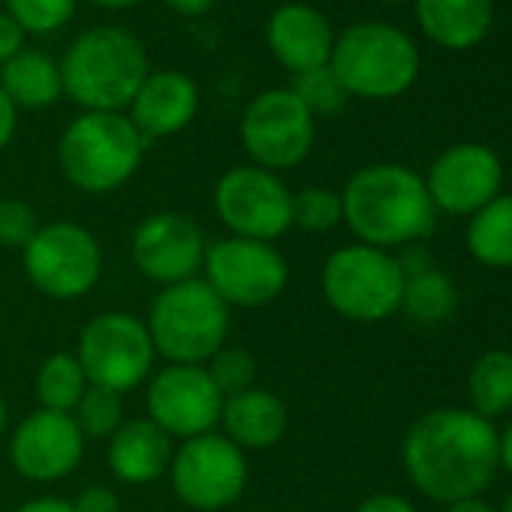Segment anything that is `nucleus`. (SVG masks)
<instances>
[{
    "instance_id": "4468645a",
    "label": "nucleus",
    "mask_w": 512,
    "mask_h": 512,
    "mask_svg": "<svg viewBox=\"0 0 512 512\" xmlns=\"http://www.w3.org/2000/svg\"><path fill=\"white\" fill-rule=\"evenodd\" d=\"M148 419L172 440H190L220 425L223 395L205 365H166L148 380Z\"/></svg>"
},
{
    "instance_id": "393cba45",
    "label": "nucleus",
    "mask_w": 512,
    "mask_h": 512,
    "mask_svg": "<svg viewBox=\"0 0 512 512\" xmlns=\"http://www.w3.org/2000/svg\"><path fill=\"white\" fill-rule=\"evenodd\" d=\"M467 398H470V410L488 422L512 410V353L509 350H488L473 362L470 377H467Z\"/></svg>"
},
{
    "instance_id": "9b49d317",
    "label": "nucleus",
    "mask_w": 512,
    "mask_h": 512,
    "mask_svg": "<svg viewBox=\"0 0 512 512\" xmlns=\"http://www.w3.org/2000/svg\"><path fill=\"white\" fill-rule=\"evenodd\" d=\"M238 133L253 166L281 172L299 166L311 154L317 118L290 88H269L247 103Z\"/></svg>"
},
{
    "instance_id": "c756f323",
    "label": "nucleus",
    "mask_w": 512,
    "mask_h": 512,
    "mask_svg": "<svg viewBox=\"0 0 512 512\" xmlns=\"http://www.w3.org/2000/svg\"><path fill=\"white\" fill-rule=\"evenodd\" d=\"M344 220L341 193L332 187H302L293 193V226L305 232H329Z\"/></svg>"
},
{
    "instance_id": "9d476101",
    "label": "nucleus",
    "mask_w": 512,
    "mask_h": 512,
    "mask_svg": "<svg viewBox=\"0 0 512 512\" xmlns=\"http://www.w3.org/2000/svg\"><path fill=\"white\" fill-rule=\"evenodd\" d=\"M205 284L229 308H263L275 302L290 281L287 256L272 241L226 235L205 247Z\"/></svg>"
},
{
    "instance_id": "f704fd0d",
    "label": "nucleus",
    "mask_w": 512,
    "mask_h": 512,
    "mask_svg": "<svg viewBox=\"0 0 512 512\" xmlns=\"http://www.w3.org/2000/svg\"><path fill=\"white\" fill-rule=\"evenodd\" d=\"M25 49V31L16 25L10 13L0 10V67H4L13 55Z\"/></svg>"
},
{
    "instance_id": "cd10ccee",
    "label": "nucleus",
    "mask_w": 512,
    "mask_h": 512,
    "mask_svg": "<svg viewBox=\"0 0 512 512\" xmlns=\"http://www.w3.org/2000/svg\"><path fill=\"white\" fill-rule=\"evenodd\" d=\"M70 416L79 425L85 440H109L124 425V404H121V395L88 386Z\"/></svg>"
},
{
    "instance_id": "7ed1b4c3",
    "label": "nucleus",
    "mask_w": 512,
    "mask_h": 512,
    "mask_svg": "<svg viewBox=\"0 0 512 512\" xmlns=\"http://www.w3.org/2000/svg\"><path fill=\"white\" fill-rule=\"evenodd\" d=\"M58 64L64 97L85 112H124L151 73L139 37L115 25L79 34Z\"/></svg>"
},
{
    "instance_id": "412c9836",
    "label": "nucleus",
    "mask_w": 512,
    "mask_h": 512,
    "mask_svg": "<svg viewBox=\"0 0 512 512\" xmlns=\"http://www.w3.org/2000/svg\"><path fill=\"white\" fill-rule=\"evenodd\" d=\"M290 425L287 404L260 386H250L238 395L223 398L220 428L238 449H272L284 440Z\"/></svg>"
},
{
    "instance_id": "aec40b11",
    "label": "nucleus",
    "mask_w": 512,
    "mask_h": 512,
    "mask_svg": "<svg viewBox=\"0 0 512 512\" xmlns=\"http://www.w3.org/2000/svg\"><path fill=\"white\" fill-rule=\"evenodd\" d=\"M172 437L157 428L148 416L124 419V425L109 437L106 461L118 482L148 485L169 473L172 464Z\"/></svg>"
},
{
    "instance_id": "473e14b6",
    "label": "nucleus",
    "mask_w": 512,
    "mask_h": 512,
    "mask_svg": "<svg viewBox=\"0 0 512 512\" xmlns=\"http://www.w3.org/2000/svg\"><path fill=\"white\" fill-rule=\"evenodd\" d=\"M40 217L37 211L16 199V196H4L0 199V247H7V250H25L28 241L37 235L40 229Z\"/></svg>"
},
{
    "instance_id": "bb28decb",
    "label": "nucleus",
    "mask_w": 512,
    "mask_h": 512,
    "mask_svg": "<svg viewBox=\"0 0 512 512\" xmlns=\"http://www.w3.org/2000/svg\"><path fill=\"white\" fill-rule=\"evenodd\" d=\"M88 377L76 359V353H52L40 371H37V401L43 410H55V413H73V407L82 401L85 389H88Z\"/></svg>"
},
{
    "instance_id": "a19ab883",
    "label": "nucleus",
    "mask_w": 512,
    "mask_h": 512,
    "mask_svg": "<svg viewBox=\"0 0 512 512\" xmlns=\"http://www.w3.org/2000/svg\"><path fill=\"white\" fill-rule=\"evenodd\" d=\"M446 512H497V509L482 497H464V500L446 503Z\"/></svg>"
},
{
    "instance_id": "c9c22d12",
    "label": "nucleus",
    "mask_w": 512,
    "mask_h": 512,
    "mask_svg": "<svg viewBox=\"0 0 512 512\" xmlns=\"http://www.w3.org/2000/svg\"><path fill=\"white\" fill-rule=\"evenodd\" d=\"M356 512H416V506L401 497V494H392V491H380V494H371L365 497Z\"/></svg>"
},
{
    "instance_id": "58836bf2",
    "label": "nucleus",
    "mask_w": 512,
    "mask_h": 512,
    "mask_svg": "<svg viewBox=\"0 0 512 512\" xmlns=\"http://www.w3.org/2000/svg\"><path fill=\"white\" fill-rule=\"evenodd\" d=\"M163 4L172 13L184 16V19H196V16H205L214 7V0H163Z\"/></svg>"
},
{
    "instance_id": "a878e982",
    "label": "nucleus",
    "mask_w": 512,
    "mask_h": 512,
    "mask_svg": "<svg viewBox=\"0 0 512 512\" xmlns=\"http://www.w3.org/2000/svg\"><path fill=\"white\" fill-rule=\"evenodd\" d=\"M458 308V290L455 284L434 266L419 275H410L404 281V296H401V311L425 326L443 323L455 314Z\"/></svg>"
},
{
    "instance_id": "c85d7f7f",
    "label": "nucleus",
    "mask_w": 512,
    "mask_h": 512,
    "mask_svg": "<svg viewBox=\"0 0 512 512\" xmlns=\"http://www.w3.org/2000/svg\"><path fill=\"white\" fill-rule=\"evenodd\" d=\"M290 91L302 100V106L314 118H335L347 109V100H350V94L344 91L332 67H317V70L293 76Z\"/></svg>"
},
{
    "instance_id": "a211bd4d",
    "label": "nucleus",
    "mask_w": 512,
    "mask_h": 512,
    "mask_svg": "<svg viewBox=\"0 0 512 512\" xmlns=\"http://www.w3.org/2000/svg\"><path fill=\"white\" fill-rule=\"evenodd\" d=\"M266 43L278 64L293 76L329 67L335 49L332 22L311 4H284L266 25Z\"/></svg>"
},
{
    "instance_id": "f8f14e48",
    "label": "nucleus",
    "mask_w": 512,
    "mask_h": 512,
    "mask_svg": "<svg viewBox=\"0 0 512 512\" xmlns=\"http://www.w3.org/2000/svg\"><path fill=\"white\" fill-rule=\"evenodd\" d=\"M214 214L229 235L275 241L293 226V190L263 166H232L214 184Z\"/></svg>"
},
{
    "instance_id": "6e6552de",
    "label": "nucleus",
    "mask_w": 512,
    "mask_h": 512,
    "mask_svg": "<svg viewBox=\"0 0 512 512\" xmlns=\"http://www.w3.org/2000/svg\"><path fill=\"white\" fill-rule=\"evenodd\" d=\"M28 281L55 302L88 296L103 278V247L76 220H52L22 250Z\"/></svg>"
},
{
    "instance_id": "37998d69",
    "label": "nucleus",
    "mask_w": 512,
    "mask_h": 512,
    "mask_svg": "<svg viewBox=\"0 0 512 512\" xmlns=\"http://www.w3.org/2000/svg\"><path fill=\"white\" fill-rule=\"evenodd\" d=\"M4 431H7V401L0 398V437H4Z\"/></svg>"
},
{
    "instance_id": "f03ea898",
    "label": "nucleus",
    "mask_w": 512,
    "mask_h": 512,
    "mask_svg": "<svg viewBox=\"0 0 512 512\" xmlns=\"http://www.w3.org/2000/svg\"><path fill=\"white\" fill-rule=\"evenodd\" d=\"M344 223L359 238L380 250L410 247L428 238L437 226V208L425 178L401 163H371L353 172L341 190Z\"/></svg>"
},
{
    "instance_id": "0eeeda50",
    "label": "nucleus",
    "mask_w": 512,
    "mask_h": 512,
    "mask_svg": "<svg viewBox=\"0 0 512 512\" xmlns=\"http://www.w3.org/2000/svg\"><path fill=\"white\" fill-rule=\"evenodd\" d=\"M404 269L398 256L371 244H347L329 253L320 275L329 308L353 323H383L401 311Z\"/></svg>"
},
{
    "instance_id": "1a4fd4ad",
    "label": "nucleus",
    "mask_w": 512,
    "mask_h": 512,
    "mask_svg": "<svg viewBox=\"0 0 512 512\" xmlns=\"http://www.w3.org/2000/svg\"><path fill=\"white\" fill-rule=\"evenodd\" d=\"M76 359L91 386L124 398L151 377L157 350L145 320L127 311H103L82 329Z\"/></svg>"
},
{
    "instance_id": "f3484780",
    "label": "nucleus",
    "mask_w": 512,
    "mask_h": 512,
    "mask_svg": "<svg viewBox=\"0 0 512 512\" xmlns=\"http://www.w3.org/2000/svg\"><path fill=\"white\" fill-rule=\"evenodd\" d=\"M85 437L70 413L34 410L10 437V461L31 482H58L85 458Z\"/></svg>"
},
{
    "instance_id": "4be33fe9",
    "label": "nucleus",
    "mask_w": 512,
    "mask_h": 512,
    "mask_svg": "<svg viewBox=\"0 0 512 512\" xmlns=\"http://www.w3.org/2000/svg\"><path fill=\"white\" fill-rule=\"evenodd\" d=\"M422 34L449 52L479 46L494 25V0H413Z\"/></svg>"
},
{
    "instance_id": "dca6fc26",
    "label": "nucleus",
    "mask_w": 512,
    "mask_h": 512,
    "mask_svg": "<svg viewBox=\"0 0 512 512\" xmlns=\"http://www.w3.org/2000/svg\"><path fill=\"white\" fill-rule=\"evenodd\" d=\"M425 187L437 211L470 217L500 196L503 163L482 142H458L437 154L425 175Z\"/></svg>"
},
{
    "instance_id": "2eb2a0df",
    "label": "nucleus",
    "mask_w": 512,
    "mask_h": 512,
    "mask_svg": "<svg viewBox=\"0 0 512 512\" xmlns=\"http://www.w3.org/2000/svg\"><path fill=\"white\" fill-rule=\"evenodd\" d=\"M205 235L181 211H154L133 229L130 256L142 278L172 287L196 278L205 260Z\"/></svg>"
},
{
    "instance_id": "20e7f679",
    "label": "nucleus",
    "mask_w": 512,
    "mask_h": 512,
    "mask_svg": "<svg viewBox=\"0 0 512 512\" xmlns=\"http://www.w3.org/2000/svg\"><path fill=\"white\" fill-rule=\"evenodd\" d=\"M145 148L148 142L124 112H82L58 142V163L76 190L100 196L136 175Z\"/></svg>"
},
{
    "instance_id": "b1692460",
    "label": "nucleus",
    "mask_w": 512,
    "mask_h": 512,
    "mask_svg": "<svg viewBox=\"0 0 512 512\" xmlns=\"http://www.w3.org/2000/svg\"><path fill=\"white\" fill-rule=\"evenodd\" d=\"M467 250L485 269H512V193H500L470 214Z\"/></svg>"
},
{
    "instance_id": "2f4dec72",
    "label": "nucleus",
    "mask_w": 512,
    "mask_h": 512,
    "mask_svg": "<svg viewBox=\"0 0 512 512\" xmlns=\"http://www.w3.org/2000/svg\"><path fill=\"white\" fill-rule=\"evenodd\" d=\"M205 371H208L211 383L217 386V392H220L223 398L250 389L253 380H256V362H253V356H250L247 350H241V347H223V350H217V353L205 362Z\"/></svg>"
},
{
    "instance_id": "f257e3e1",
    "label": "nucleus",
    "mask_w": 512,
    "mask_h": 512,
    "mask_svg": "<svg viewBox=\"0 0 512 512\" xmlns=\"http://www.w3.org/2000/svg\"><path fill=\"white\" fill-rule=\"evenodd\" d=\"M410 482L437 503L479 497L497 476V428L470 407H437L419 416L401 443Z\"/></svg>"
},
{
    "instance_id": "5701e85b",
    "label": "nucleus",
    "mask_w": 512,
    "mask_h": 512,
    "mask_svg": "<svg viewBox=\"0 0 512 512\" xmlns=\"http://www.w3.org/2000/svg\"><path fill=\"white\" fill-rule=\"evenodd\" d=\"M0 91L16 109H46L64 97L61 64L37 49H22L0 67Z\"/></svg>"
},
{
    "instance_id": "ddd939ff",
    "label": "nucleus",
    "mask_w": 512,
    "mask_h": 512,
    "mask_svg": "<svg viewBox=\"0 0 512 512\" xmlns=\"http://www.w3.org/2000/svg\"><path fill=\"white\" fill-rule=\"evenodd\" d=\"M172 488L178 500L199 512H220L232 506L247 485V458L229 437L208 431L181 446L169 464Z\"/></svg>"
},
{
    "instance_id": "79ce46f5",
    "label": "nucleus",
    "mask_w": 512,
    "mask_h": 512,
    "mask_svg": "<svg viewBox=\"0 0 512 512\" xmlns=\"http://www.w3.org/2000/svg\"><path fill=\"white\" fill-rule=\"evenodd\" d=\"M88 4H94L100 10H130V7L142 4V0H88Z\"/></svg>"
},
{
    "instance_id": "6ab92c4d",
    "label": "nucleus",
    "mask_w": 512,
    "mask_h": 512,
    "mask_svg": "<svg viewBox=\"0 0 512 512\" xmlns=\"http://www.w3.org/2000/svg\"><path fill=\"white\" fill-rule=\"evenodd\" d=\"M196 112H199V88L187 73L178 70L148 73L133 103L127 106V118L142 133L145 142L187 130Z\"/></svg>"
},
{
    "instance_id": "7c9ffc66",
    "label": "nucleus",
    "mask_w": 512,
    "mask_h": 512,
    "mask_svg": "<svg viewBox=\"0 0 512 512\" xmlns=\"http://www.w3.org/2000/svg\"><path fill=\"white\" fill-rule=\"evenodd\" d=\"M4 13H10L25 34H55L73 19L76 0H4Z\"/></svg>"
},
{
    "instance_id": "e433bc0d",
    "label": "nucleus",
    "mask_w": 512,
    "mask_h": 512,
    "mask_svg": "<svg viewBox=\"0 0 512 512\" xmlns=\"http://www.w3.org/2000/svg\"><path fill=\"white\" fill-rule=\"evenodd\" d=\"M16 127H19V109L13 106V100L4 91H0V151L13 142Z\"/></svg>"
},
{
    "instance_id": "ea45409f",
    "label": "nucleus",
    "mask_w": 512,
    "mask_h": 512,
    "mask_svg": "<svg viewBox=\"0 0 512 512\" xmlns=\"http://www.w3.org/2000/svg\"><path fill=\"white\" fill-rule=\"evenodd\" d=\"M497 455H500V467L512 476V422L497 434Z\"/></svg>"
},
{
    "instance_id": "39448f33",
    "label": "nucleus",
    "mask_w": 512,
    "mask_h": 512,
    "mask_svg": "<svg viewBox=\"0 0 512 512\" xmlns=\"http://www.w3.org/2000/svg\"><path fill=\"white\" fill-rule=\"evenodd\" d=\"M329 67L350 97L395 100L416 85L422 58L413 37L401 28L362 22L335 37Z\"/></svg>"
},
{
    "instance_id": "72a5a7b5",
    "label": "nucleus",
    "mask_w": 512,
    "mask_h": 512,
    "mask_svg": "<svg viewBox=\"0 0 512 512\" xmlns=\"http://www.w3.org/2000/svg\"><path fill=\"white\" fill-rule=\"evenodd\" d=\"M76 512H121V500L115 494V488L109 485H88L76 500H73Z\"/></svg>"
},
{
    "instance_id": "c03bdc74",
    "label": "nucleus",
    "mask_w": 512,
    "mask_h": 512,
    "mask_svg": "<svg viewBox=\"0 0 512 512\" xmlns=\"http://www.w3.org/2000/svg\"><path fill=\"white\" fill-rule=\"evenodd\" d=\"M500 512H512V494H509V497H506V503H503V506H500Z\"/></svg>"
},
{
    "instance_id": "423d86ee",
    "label": "nucleus",
    "mask_w": 512,
    "mask_h": 512,
    "mask_svg": "<svg viewBox=\"0 0 512 512\" xmlns=\"http://www.w3.org/2000/svg\"><path fill=\"white\" fill-rule=\"evenodd\" d=\"M145 326L169 365H205L226 347L232 314L202 278H190L157 293Z\"/></svg>"
},
{
    "instance_id": "a18cd8bd",
    "label": "nucleus",
    "mask_w": 512,
    "mask_h": 512,
    "mask_svg": "<svg viewBox=\"0 0 512 512\" xmlns=\"http://www.w3.org/2000/svg\"><path fill=\"white\" fill-rule=\"evenodd\" d=\"M383 4H407V0H383Z\"/></svg>"
},
{
    "instance_id": "4c0bfd02",
    "label": "nucleus",
    "mask_w": 512,
    "mask_h": 512,
    "mask_svg": "<svg viewBox=\"0 0 512 512\" xmlns=\"http://www.w3.org/2000/svg\"><path fill=\"white\" fill-rule=\"evenodd\" d=\"M13 512H76V509L64 497H34V500H25L22 506H16Z\"/></svg>"
}]
</instances>
